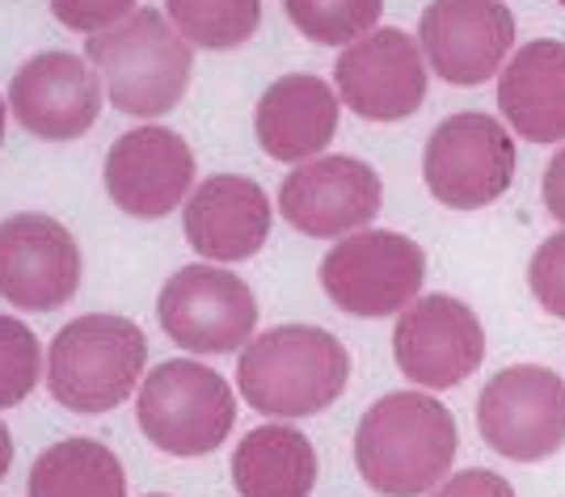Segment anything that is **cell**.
Returning <instances> with one entry per match:
<instances>
[{
  "mask_svg": "<svg viewBox=\"0 0 565 497\" xmlns=\"http://www.w3.org/2000/svg\"><path fill=\"white\" fill-rule=\"evenodd\" d=\"M460 430L423 388L380 397L354 430V468L384 497H423L448 480Z\"/></svg>",
  "mask_w": 565,
  "mask_h": 497,
  "instance_id": "1",
  "label": "cell"
},
{
  "mask_svg": "<svg viewBox=\"0 0 565 497\" xmlns=\"http://www.w3.org/2000/svg\"><path fill=\"white\" fill-rule=\"evenodd\" d=\"M351 379V355L330 329L279 325L254 337L236 358V388L266 418H312L330 409Z\"/></svg>",
  "mask_w": 565,
  "mask_h": 497,
  "instance_id": "2",
  "label": "cell"
},
{
  "mask_svg": "<svg viewBox=\"0 0 565 497\" xmlns=\"http://www.w3.org/2000/svg\"><path fill=\"white\" fill-rule=\"evenodd\" d=\"M89 64L106 80V97L131 119H161L190 89L194 47L166 13L136 9L127 22L94 34Z\"/></svg>",
  "mask_w": 565,
  "mask_h": 497,
  "instance_id": "3",
  "label": "cell"
},
{
  "mask_svg": "<svg viewBox=\"0 0 565 497\" xmlns=\"http://www.w3.org/2000/svg\"><path fill=\"white\" fill-rule=\"evenodd\" d=\"M148 342L127 316H81L55 333L47 355L51 397L72 413H110L143 383Z\"/></svg>",
  "mask_w": 565,
  "mask_h": 497,
  "instance_id": "4",
  "label": "cell"
},
{
  "mask_svg": "<svg viewBox=\"0 0 565 497\" xmlns=\"http://www.w3.org/2000/svg\"><path fill=\"white\" fill-rule=\"evenodd\" d=\"M136 418L152 447L190 460L228 439L236 422V397L220 371L194 358H169L143 376Z\"/></svg>",
  "mask_w": 565,
  "mask_h": 497,
  "instance_id": "5",
  "label": "cell"
},
{
  "mask_svg": "<svg viewBox=\"0 0 565 497\" xmlns=\"http://www.w3.org/2000/svg\"><path fill=\"white\" fill-rule=\"evenodd\" d=\"M426 283V253L401 233L363 228L342 237L321 261V287L347 316H393L405 312Z\"/></svg>",
  "mask_w": 565,
  "mask_h": 497,
  "instance_id": "6",
  "label": "cell"
},
{
  "mask_svg": "<svg viewBox=\"0 0 565 497\" xmlns=\"http://www.w3.org/2000/svg\"><path fill=\"white\" fill-rule=\"evenodd\" d=\"M426 190L456 212H477L498 203L515 182V140L511 131L481 110L444 119L423 156Z\"/></svg>",
  "mask_w": 565,
  "mask_h": 497,
  "instance_id": "7",
  "label": "cell"
},
{
  "mask_svg": "<svg viewBox=\"0 0 565 497\" xmlns=\"http://www.w3.org/2000/svg\"><path fill=\"white\" fill-rule=\"evenodd\" d=\"M477 430L515 464L557 455L565 447V379L536 363L498 371L477 397Z\"/></svg>",
  "mask_w": 565,
  "mask_h": 497,
  "instance_id": "8",
  "label": "cell"
},
{
  "mask_svg": "<svg viewBox=\"0 0 565 497\" xmlns=\"http://www.w3.org/2000/svg\"><path fill=\"white\" fill-rule=\"evenodd\" d=\"M166 333L190 355H233L254 342L258 300L245 279L215 266H182L157 300Z\"/></svg>",
  "mask_w": 565,
  "mask_h": 497,
  "instance_id": "9",
  "label": "cell"
},
{
  "mask_svg": "<svg viewBox=\"0 0 565 497\" xmlns=\"http://www.w3.org/2000/svg\"><path fill=\"white\" fill-rule=\"evenodd\" d=\"M393 358L401 376L414 379L423 392H444L465 383L481 367L486 329L477 312L460 304L456 295H418L397 316Z\"/></svg>",
  "mask_w": 565,
  "mask_h": 497,
  "instance_id": "10",
  "label": "cell"
},
{
  "mask_svg": "<svg viewBox=\"0 0 565 497\" xmlns=\"http://www.w3.org/2000/svg\"><path fill=\"white\" fill-rule=\"evenodd\" d=\"M418 47L448 85H486L515 47V13L502 0H430L418 22Z\"/></svg>",
  "mask_w": 565,
  "mask_h": 497,
  "instance_id": "11",
  "label": "cell"
},
{
  "mask_svg": "<svg viewBox=\"0 0 565 497\" xmlns=\"http://www.w3.org/2000/svg\"><path fill=\"white\" fill-rule=\"evenodd\" d=\"M338 97L367 122H401L426 101V55L405 30H372L338 55Z\"/></svg>",
  "mask_w": 565,
  "mask_h": 497,
  "instance_id": "12",
  "label": "cell"
},
{
  "mask_svg": "<svg viewBox=\"0 0 565 497\" xmlns=\"http://www.w3.org/2000/svg\"><path fill=\"white\" fill-rule=\"evenodd\" d=\"M380 173L359 156H317L279 186L282 219L305 237H354L380 215Z\"/></svg>",
  "mask_w": 565,
  "mask_h": 497,
  "instance_id": "13",
  "label": "cell"
},
{
  "mask_svg": "<svg viewBox=\"0 0 565 497\" xmlns=\"http://www.w3.org/2000/svg\"><path fill=\"white\" fill-rule=\"evenodd\" d=\"M81 287V245L51 215L0 224V295L18 312H51Z\"/></svg>",
  "mask_w": 565,
  "mask_h": 497,
  "instance_id": "14",
  "label": "cell"
},
{
  "mask_svg": "<svg viewBox=\"0 0 565 497\" xmlns=\"http://www.w3.org/2000/svg\"><path fill=\"white\" fill-rule=\"evenodd\" d=\"M106 194L118 212L136 219H161L194 186V152L169 127H136L106 152Z\"/></svg>",
  "mask_w": 565,
  "mask_h": 497,
  "instance_id": "15",
  "label": "cell"
},
{
  "mask_svg": "<svg viewBox=\"0 0 565 497\" xmlns=\"http://www.w3.org/2000/svg\"><path fill=\"white\" fill-rule=\"evenodd\" d=\"M9 110L39 140H76L102 115L94 64L72 51H43L25 60L9 85Z\"/></svg>",
  "mask_w": 565,
  "mask_h": 497,
  "instance_id": "16",
  "label": "cell"
},
{
  "mask_svg": "<svg viewBox=\"0 0 565 497\" xmlns=\"http://www.w3.org/2000/svg\"><path fill=\"white\" fill-rule=\"evenodd\" d=\"M266 237H270V198L258 182L220 173L190 194L186 240L207 261L254 258Z\"/></svg>",
  "mask_w": 565,
  "mask_h": 497,
  "instance_id": "17",
  "label": "cell"
},
{
  "mask_svg": "<svg viewBox=\"0 0 565 497\" xmlns=\"http://www.w3.org/2000/svg\"><path fill=\"white\" fill-rule=\"evenodd\" d=\"M254 131L270 161H282V165L305 161L308 165L338 131V94L321 76H308V72L279 76L262 94Z\"/></svg>",
  "mask_w": 565,
  "mask_h": 497,
  "instance_id": "18",
  "label": "cell"
},
{
  "mask_svg": "<svg viewBox=\"0 0 565 497\" xmlns=\"http://www.w3.org/2000/svg\"><path fill=\"white\" fill-rule=\"evenodd\" d=\"M498 110L527 143L565 140V43L536 39L498 76Z\"/></svg>",
  "mask_w": 565,
  "mask_h": 497,
  "instance_id": "19",
  "label": "cell"
},
{
  "mask_svg": "<svg viewBox=\"0 0 565 497\" xmlns=\"http://www.w3.org/2000/svg\"><path fill=\"white\" fill-rule=\"evenodd\" d=\"M233 485L241 497H308L317 485V451L287 422L249 430L233 451Z\"/></svg>",
  "mask_w": 565,
  "mask_h": 497,
  "instance_id": "20",
  "label": "cell"
},
{
  "mask_svg": "<svg viewBox=\"0 0 565 497\" xmlns=\"http://www.w3.org/2000/svg\"><path fill=\"white\" fill-rule=\"evenodd\" d=\"M30 497H127V473L97 439H64L34 460Z\"/></svg>",
  "mask_w": 565,
  "mask_h": 497,
  "instance_id": "21",
  "label": "cell"
},
{
  "mask_svg": "<svg viewBox=\"0 0 565 497\" xmlns=\"http://www.w3.org/2000/svg\"><path fill=\"white\" fill-rule=\"evenodd\" d=\"M169 22L190 47L233 51L262 25V0H166Z\"/></svg>",
  "mask_w": 565,
  "mask_h": 497,
  "instance_id": "22",
  "label": "cell"
},
{
  "mask_svg": "<svg viewBox=\"0 0 565 497\" xmlns=\"http://www.w3.org/2000/svg\"><path fill=\"white\" fill-rule=\"evenodd\" d=\"M287 22L321 47H351L376 30L384 0H282Z\"/></svg>",
  "mask_w": 565,
  "mask_h": 497,
  "instance_id": "23",
  "label": "cell"
},
{
  "mask_svg": "<svg viewBox=\"0 0 565 497\" xmlns=\"http://www.w3.org/2000/svg\"><path fill=\"white\" fill-rule=\"evenodd\" d=\"M43 376V350L30 325L0 316V409L22 404Z\"/></svg>",
  "mask_w": 565,
  "mask_h": 497,
  "instance_id": "24",
  "label": "cell"
},
{
  "mask_svg": "<svg viewBox=\"0 0 565 497\" xmlns=\"http://www.w3.org/2000/svg\"><path fill=\"white\" fill-rule=\"evenodd\" d=\"M527 283H532V295L548 316L565 321V233L541 240L536 258L527 266Z\"/></svg>",
  "mask_w": 565,
  "mask_h": 497,
  "instance_id": "25",
  "label": "cell"
},
{
  "mask_svg": "<svg viewBox=\"0 0 565 497\" xmlns=\"http://www.w3.org/2000/svg\"><path fill=\"white\" fill-rule=\"evenodd\" d=\"M51 13L76 34H106L136 13V0H51Z\"/></svg>",
  "mask_w": 565,
  "mask_h": 497,
  "instance_id": "26",
  "label": "cell"
},
{
  "mask_svg": "<svg viewBox=\"0 0 565 497\" xmlns=\"http://www.w3.org/2000/svg\"><path fill=\"white\" fill-rule=\"evenodd\" d=\"M430 497H515L507 476L490 473V468H465V473L448 476Z\"/></svg>",
  "mask_w": 565,
  "mask_h": 497,
  "instance_id": "27",
  "label": "cell"
},
{
  "mask_svg": "<svg viewBox=\"0 0 565 497\" xmlns=\"http://www.w3.org/2000/svg\"><path fill=\"white\" fill-rule=\"evenodd\" d=\"M544 207H548V215L557 219V224H565V148L548 161V169H544Z\"/></svg>",
  "mask_w": 565,
  "mask_h": 497,
  "instance_id": "28",
  "label": "cell"
},
{
  "mask_svg": "<svg viewBox=\"0 0 565 497\" xmlns=\"http://www.w3.org/2000/svg\"><path fill=\"white\" fill-rule=\"evenodd\" d=\"M9 468H13V434L0 422V480L9 476Z\"/></svg>",
  "mask_w": 565,
  "mask_h": 497,
  "instance_id": "29",
  "label": "cell"
},
{
  "mask_svg": "<svg viewBox=\"0 0 565 497\" xmlns=\"http://www.w3.org/2000/svg\"><path fill=\"white\" fill-rule=\"evenodd\" d=\"M0 143H4V101H0Z\"/></svg>",
  "mask_w": 565,
  "mask_h": 497,
  "instance_id": "30",
  "label": "cell"
},
{
  "mask_svg": "<svg viewBox=\"0 0 565 497\" xmlns=\"http://www.w3.org/2000/svg\"><path fill=\"white\" fill-rule=\"evenodd\" d=\"M148 497H166V494H148Z\"/></svg>",
  "mask_w": 565,
  "mask_h": 497,
  "instance_id": "31",
  "label": "cell"
},
{
  "mask_svg": "<svg viewBox=\"0 0 565 497\" xmlns=\"http://www.w3.org/2000/svg\"><path fill=\"white\" fill-rule=\"evenodd\" d=\"M557 4H562V9H565V0H557Z\"/></svg>",
  "mask_w": 565,
  "mask_h": 497,
  "instance_id": "32",
  "label": "cell"
}]
</instances>
